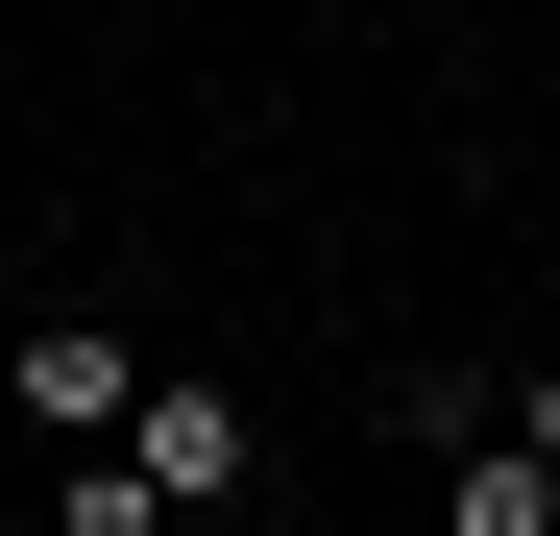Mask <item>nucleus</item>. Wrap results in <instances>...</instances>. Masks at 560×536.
Wrapping results in <instances>:
<instances>
[{"mask_svg": "<svg viewBox=\"0 0 560 536\" xmlns=\"http://www.w3.org/2000/svg\"><path fill=\"white\" fill-rule=\"evenodd\" d=\"M0 415H25V439H49V464H98V439L147 415V366H122V341H98V317H49V341H25V366H0Z\"/></svg>", "mask_w": 560, "mask_h": 536, "instance_id": "nucleus-1", "label": "nucleus"}, {"mask_svg": "<svg viewBox=\"0 0 560 536\" xmlns=\"http://www.w3.org/2000/svg\"><path fill=\"white\" fill-rule=\"evenodd\" d=\"M439 536H560V464H536V415H488L439 464Z\"/></svg>", "mask_w": 560, "mask_h": 536, "instance_id": "nucleus-2", "label": "nucleus"}, {"mask_svg": "<svg viewBox=\"0 0 560 536\" xmlns=\"http://www.w3.org/2000/svg\"><path fill=\"white\" fill-rule=\"evenodd\" d=\"M122 464H147L171 512H220V488H244V415H220V391H147V415H122Z\"/></svg>", "mask_w": 560, "mask_h": 536, "instance_id": "nucleus-3", "label": "nucleus"}, {"mask_svg": "<svg viewBox=\"0 0 560 536\" xmlns=\"http://www.w3.org/2000/svg\"><path fill=\"white\" fill-rule=\"evenodd\" d=\"M73 536H171V488L122 464V439H98V464H73Z\"/></svg>", "mask_w": 560, "mask_h": 536, "instance_id": "nucleus-4", "label": "nucleus"}, {"mask_svg": "<svg viewBox=\"0 0 560 536\" xmlns=\"http://www.w3.org/2000/svg\"><path fill=\"white\" fill-rule=\"evenodd\" d=\"M512 415H536V464H560V366H536V391H512Z\"/></svg>", "mask_w": 560, "mask_h": 536, "instance_id": "nucleus-5", "label": "nucleus"}]
</instances>
